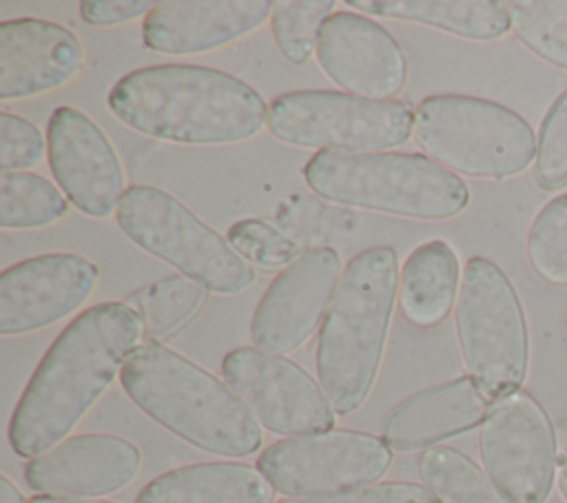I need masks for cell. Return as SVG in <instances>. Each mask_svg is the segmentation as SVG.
Instances as JSON below:
<instances>
[{
    "mask_svg": "<svg viewBox=\"0 0 567 503\" xmlns=\"http://www.w3.org/2000/svg\"><path fill=\"white\" fill-rule=\"evenodd\" d=\"M144 335L140 317L126 301H102L71 319L35 366L13 408L9 421L13 452L35 459L62 443L115 381Z\"/></svg>",
    "mask_w": 567,
    "mask_h": 503,
    "instance_id": "6da1fadb",
    "label": "cell"
},
{
    "mask_svg": "<svg viewBox=\"0 0 567 503\" xmlns=\"http://www.w3.org/2000/svg\"><path fill=\"white\" fill-rule=\"evenodd\" d=\"M111 113L128 129L175 144H235L268 117L264 97L241 78L199 64H155L122 75Z\"/></svg>",
    "mask_w": 567,
    "mask_h": 503,
    "instance_id": "7a4b0ae2",
    "label": "cell"
},
{
    "mask_svg": "<svg viewBox=\"0 0 567 503\" xmlns=\"http://www.w3.org/2000/svg\"><path fill=\"white\" fill-rule=\"evenodd\" d=\"M120 383L144 414L195 448L221 456L261 448V423L235 390L162 341H142L124 361Z\"/></svg>",
    "mask_w": 567,
    "mask_h": 503,
    "instance_id": "3957f363",
    "label": "cell"
},
{
    "mask_svg": "<svg viewBox=\"0 0 567 503\" xmlns=\"http://www.w3.org/2000/svg\"><path fill=\"white\" fill-rule=\"evenodd\" d=\"M399 290L392 246L357 253L341 273L319 328L317 377L337 414L359 410L377 381Z\"/></svg>",
    "mask_w": 567,
    "mask_h": 503,
    "instance_id": "277c9868",
    "label": "cell"
},
{
    "mask_svg": "<svg viewBox=\"0 0 567 503\" xmlns=\"http://www.w3.org/2000/svg\"><path fill=\"white\" fill-rule=\"evenodd\" d=\"M303 179L328 202L412 219H450L470 202L461 175L423 153L319 151Z\"/></svg>",
    "mask_w": 567,
    "mask_h": 503,
    "instance_id": "5b68a950",
    "label": "cell"
},
{
    "mask_svg": "<svg viewBox=\"0 0 567 503\" xmlns=\"http://www.w3.org/2000/svg\"><path fill=\"white\" fill-rule=\"evenodd\" d=\"M412 137L423 155L481 179H505L536 155L529 122L516 111L476 95H427L414 109Z\"/></svg>",
    "mask_w": 567,
    "mask_h": 503,
    "instance_id": "8992f818",
    "label": "cell"
},
{
    "mask_svg": "<svg viewBox=\"0 0 567 503\" xmlns=\"http://www.w3.org/2000/svg\"><path fill=\"white\" fill-rule=\"evenodd\" d=\"M454 328L463 363L489 399L520 388L529 363L527 321L509 277L492 259H467L454 306Z\"/></svg>",
    "mask_w": 567,
    "mask_h": 503,
    "instance_id": "52a82bcc",
    "label": "cell"
},
{
    "mask_svg": "<svg viewBox=\"0 0 567 503\" xmlns=\"http://www.w3.org/2000/svg\"><path fill=\"white\" fill-rule=\"evenodd\" d=\"M115 219L135 246L217 295H237L255 281L252 266L228 239L162 188L128 186Z\"/></svg>",
    "mask_w": 567,
    "mask_h": 503,
    "instance_id": "ba28073f",
    "label": "cell"
},
{
    "mask_svg": "<svg viewBox=\"0 0 567 503\" xmlns=\"http://www.w3.org/2000/svg\"><path fill=\"white\" fill-rule=\"evenodd\" d=\"M268 131L317 151H388L412 137L414 109L403 100H368L341 91H288L268 104Z\"/></svg>",
    "mask_w": 567,
    "mask_h": 503,
    "instance_id": "9c48e42d",
    "label": "cell"
},
{
    "mask_svg": "<svg viewBox=\"0 0 567 503\" xmlns=\"http://www.w3.org/2000/svg\"><path fill=\"white\" fill-rule=\"evenodd\" d=\"M392 465V448L377 434L332 428L270 443L257 470L288 496H328L374 485Z\"/></svg>",
    "mask_w": 567,
    "mask_h": 503,
    "instance_id": "30bf717a",
    "label": "cell"
},
{
    "mask_svg": "<svg viewBox=\"0 0 567 503\" xmlns=\"http://www.w3.org/2000/svg\"><path fill=\"white\" fill-rule=\"evenodd\" d=\"M485 474L509 503H545L556 472V434L527 390L494 399L478 432Z\"/></svg>",
    "mask_w": 567,
    "mask_h": 503,
    "instance_id": "8fae6325",
    "label": "cell"
},
{
    "mask_svg": "<svg viewBox=\"0 0 567 503\" xmlns=\"http://www.w3.org/2000/svg\"><path fill=\"white\" fill-rule=\"evenodd\" d=\"M221 377L275 434L303 437L334 428L337 412L321 383L284 355L235 348L221 359Z\"/></svg>",
    "mask_w": 567,
    "mask_h": 503,
    "instance_id": "7c38bea8",
    "label": "cell"
},
{
    "mask_svg": "<svg viewBox=\"0 0 567 503\" xmlns=\"http://www.w3.org/2000/svg\"><path fill=\"white\" fill-rule=\"evenodd\" d=\"M341 257L330 246L306 250L266 288L250 319L255 348L286 355L301 348L323 324L341 279Z\"/></svg>",
    "mask_w": 567,
    "mask_h": 503,
    "instance_id": "4fadbf2b",
    "label": "cell"
},
{
    "mask_svg": "<svg viewBox=\"0 0 567 503\" xmlns=\"http://www.w3.org/2000/svg\"><path fill=\"white\" fill-rule=\"evenodd\" d=\"M47 157L58 188L89 217H109L126 193L122 162L102 129L75 106H58L47 124Z\"/></svg>",
    "mask_w": 567,
    "mask_h": 503,
    "instance_id": "5bb4252c",
    "label": "cell"
},
{
    "mask_svg": "<svg viewBox=\"0 0 567 503\" xmlns=\"http://www.w3.org/2000/svg\"><path fill=\"white\" fill-rule=\"evenodd\" d=\"M100 268L84 255L27 257L0 275V335L42 330L75 312L95 290Z\"/></svg>",
    "mask_w": 567,
    "mask_h": 503,
    "instance_id": "9a60e30c",
    "label": "cell"
},
{
    "mask_svg": "<svg viewBox=\"0 0 567 503\" xmlns=\"http://www.w3.org/2000/svg\"><path fill=\"white\" fill-rule=\"evenodd\" d=\"M317 62L346 93L394 100L408 80V58L394 35L368 16L334 11L319 35Z\"/></svg>",
    "mask_w": 567,
    "mask_h": 503,
    "instance_id": "2e32d148",
    "label": "cell"
},
{
    "mask_svg": "<svg viewBox=\"0 0 567 503\" xmlns=\"http://www.w3.org/2000/svg\"><path fill=\"white\" fill-rule=\"evenodd\" d=\"M142 468L140 448L117 434H75L31 459L24 481L40 494L106 496L126 487Z\"/></svg>",
    "mask_w": 567,
    "mask_h": 503,
    "instance_id": "e0dca14e",
    "label": "cell"
},
{
    "mask_svg": "<svg viewBox=\"0 0 567 503\" xmlns=\"http://www.w3.org/2000/svg\"><path fill=\"white\" fill-rule=\"evenodd\" d=\"M84 69L80 38L49 20L0 22V100H24L64 86Z\"/></svg>",
    "mask_w": 567,
    "mask_h": 503,
    "instance_id": "ac0fdd59",
    "label": "cell"
},
{
    "mask_svg": "<svg viewBox=\"0 0 567 503\" xmlns=\"http://www.w3.org/2000/svg\"><path fill=\"white\" fill-rule=\"evenodd\" d=\"M272 7L270 0H162L142 22V42L166 55L204 53L259 29Z\"/></svg>",
    "mask_w": 567,
    "mask_h": 503,
    "instance_id": "d6986e66",
    "label": "cell"
},
{
    "mask_svg": "<svg viewBox=\"0 0 567 503\" xmlns=\"http://www.w3.org/2000/svg\"><path fill=\"white\" fill-rule=\"evenodd\" d=\"M489 406L470 374L456 377L401 401L383 421V441L403 452L427 450L481 425Z\"/></svg>",
    "mask_w": 567,
    "mask_h": 503,
    "instance_id": "ffe728a7",
    "label": "cell"
},
{
    "mask_svg": "<svg viewBox=\"0 0 567 503\" xmlns=\"http://www.w3.org/2000/svg\"><path fill=\"white\" fill-rule=\"evenodd\" d=\"M275 487L241 461H204L151 479L135 503H272Z\"/></svg>",
    "mask_w": 567,
    "mask_h": 503,
    "instance_id": "44dd1931",
    "label": "cell"
},
{
    "mask_svg": "<svg viewBox=\"0 0 567 503\" xmlns=\"http://www.w3.org/2000/svg\"><path fill=\"white\" fill-rule=\"evenodd\" d=\"M461 264L445 239L419 244L399 270L396 304L403 317L419 328H434L456 306Z\"/></svg>",
    "mask_w": 567,
    "mask_h": 503,
    "instance_id": "7402d4cb",
    "label": "cell"
},
{
    "mask_svg": "<svg viewBox=\"0 0 567 503\" xmlns=\"http://www.w3.org/2000/svg\"><path fill=\"white\" fill-rule=\"evenodd\" d=\"M379 18L427 24L467 40H496L509 27V4L501 0H346Z\"/></svg>",
    "mask_w": 567,
    "mask_h": 503,
    "instance_id": "603a6c76",
    "label": "cell"
},
{
    "mask_svg": "<svg viewBox=\"0 0 567 503\" xmlns=\"http://www.w3.org/2000/svg\"><path fill=\"white\" fill-rule=\"evenodd\" d=\"M208 288L186 275L153 281L128 295L126 306L140 317L151 341L182 330L204 306Z\"/></svg>",
    "mask_w": 567,
    "mask_h": 503,
    "instance_id": "cb8c5ba5",
    "label": "cell"
},
{
    "mask_svg": "<svg viewBox=\"0 0 567 503\" xmlns=\"http://www.w3.org/2000/svg\"><path fill=\"white\" fill-rule=\"evenodd\" d=\"M419 476L441 503H509L492 479L456 448H427L419 456Z\"/></svg>",
    "mask_w": 567,
    "mask_h": 503,
    "instance_id": "d4e9b609",
    "label": "cell"
},
{
    "mask_svg": "<svg viewBox=\"0 0 567 503\" xmlns=\"http://www.w3.org/2000/svg\"><path fill=\"white\" fill-rule=\"evenodd\" d=\"M69 213V199L47 177L29 171H0V226L29 230Z\"/></svg>",
    "mask_w": 567,
    "mask_h": 503,
    "instance_id": "484cf974",
    "label": "cell"
},
{
    "mask_svg": "<svg viewBox=\"0 0 567 503\" xmlns=\"http://www.w3.org/2000/svg\"><path fill=\"white\" fill-rule=\"evenodd\" d=\"M512 31L538 58L567 71V0H514Z\"/></svg>",
    "mask_w": 567,
    "mask_h": 503,
    "instance_id": "4316f807",
    "label": "cell"
},
{
    "mask_svg": "<svg viewBox=\"0 0 567 503\" xmlns=\"http://www.w3.org/2000/svg\"><path fill=\"white\" fill-rule=\"evenodd\" d=\"M334 9V0H277L270 31L281 55L292 64H306L317 51L321 29Z\"/></svg>",
    "mask_w": 567,
    "mask_h": 503,
    "instance_id": "83f0119b",
    "label": "cell"
},
{
    "mask_svg": "<svg viewBox=\"0 0 567 503\" xmlns=\"http://www.w3.org/2000/svg\"><path fill=\"white\" fill-rule=\"evenodd\" d=\"M527 261L551 286H567V193L551 197L527 230Z\"/></svg>",
    "mask_w": 567,
    "mask_h": 503,
    "instance_id": "f1b7e54d",
    "label": "cell"
},
{
    "mask_svg": "<svg viewBox=\"0 0 567 503\" xmlns=\"http://www.w3.org/2000/svg\"><path fill=\"white\" fill-rule=\"evenodd\" d=\"M226 239L250 266L264 270H284L303 255L292 237L284 235L270 222L257 217H246L230 224Z\"/></svg>",
    "mask_w": 567,
    "mask_h": 503,
    "instance_id": "f546056e",
    "label": "cell"
},
{
    "mask_svg": "<svg viewBox=\"0 0 567 503\" xmlns=\"http://www.w3.org/2000/svg\"><path fill=\"white\" fill-rule=\"evenodd\" d=\"M534 179L545 191L567 186V89L556 95L540 122Z\"/></svg>",
    "mask_w": 567,
    "mask_h": 503,
    "instance_id": "4dcf8cb0",
    "label": "cell"
},
{
    "mask_svg": "<svg viewBox=\"0 0 567 503\" xmlns=\"http://www.w3.org/2000/svg\"><path fill=\"white\" fill-rule=\"evenodd\" d=\"M47 155V135L22 115L0 113V168L24 171Z\"/></svg>",
    "mask_w": 567,
    "mask_h": 503,
    "instance_id": "1f68e13d",
    "label": "cell"
},
{
    "mask_svg": "<svg viewBox=\"0 0 567 503\" xmlns=\"http://www.w3.org/2000/svg\"><path fill=\"white\" fill-rule=\"evenodd\" d=\"M279 503H441L436 494L412 481H388L374 483L359 490H348L328 496H303V499H286Z\"/></svg>",
    "mask_w": 567,
    "mask_h": 503,
    "instance_id": "d6a6232c",
    "label": "cell"
},
{
    "mask_svg": "<svg viewBox=\"0 0 567 503\" xmlns=\"http://www.w3.org/2000/svg\"><path fill=\"white\" fill-rule=\"evenodd\" d=\"M155 2L148 0H82L80 16L86 24L111 27L124 24L135 18H146Z\"/></svg>",
    "mask_w": 567,
    "mask_h": 503,
    "instance_id": "836d02e7",
    "label": "cell"
},
{
    "mask_svg": "<svg viewBox=\"0 0 567 503\" xmlns=\"http://www.w3.org/2000/svg\"><path fill=\"white\" fill-rule=\"evenodd\" d=\"M0 503H29L7 474H0Z\"/></svg>",
    "mask_w": 567,
    "mask_h": 503,
    "instance_id": "e575fe53",
    "label": "cell"
},
{
    "mask_svg": "<svg viewBox=\"0 0 567 503\" xmlns=\"http://www.w3.org/2000/svg\"><path fill=\"white\" fill-rule=\"evenodd\" d=\"M29 503H115V501H95L84 496H55V494H35Z\"/></svg>",
    "mask_w": 567,
    "mask_h": 503,
    "instance_id": "d590c367",
    "label": "cell"
},
{
    "mask_svg": "<svg viewBox=\"0 0 567 503\" xmlns=\"http://www.w3.org/2000/svg\"><path fill=\"white\" fill-rule=\"evenodd\" d=\"M558 494H560V499L567 503V459L563 461L560 472H558Z\"/></svg>",
    "mask_w": 567,
    "mask_h": 503,
    "instance_id": "8d00e7d4",
    "label": "cell"
},
{
    "mask_svg": "<svg viewBox=\"0 0 567 503\" xmlns=\"http://www.w3.org/2000/svg\"><path fill=\"white\" fill-rule=\"evenodd\" d=\"M565 326H567V310H565Z\"/></svg>",
    "mask_w": 567,
    "mask_h": 503,
    "instance_id": "74e56055",
    "label": "cell"
}]
</instances>
